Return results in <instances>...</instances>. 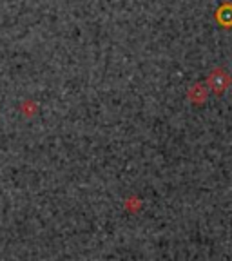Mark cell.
<instances>
[{"label":"cell","mask_w":232,"mask_h":261,"mask_svg":"<svg viewBox=\"0 0 232 261\" xmlns=\"http://www.w3.org/2000/svg\"><path fill=\"white\" fill-rule=\"evenodd\" d=\"M230 84H232L230 73L225 71L223 67H216V69H212L211 74L207 76L209 89H211L212 94H216V96H221V94L230 87Z\"/></svg>","instance_id":"cell-1"},{"label":"cell","mask_w":232,"mask_h":261,"mask_svg":"<svg viewBox=\"0 0 232 261\" xmlns=\"http://www.w3.org/2000/svg\"><path fill=\"white\" fill-rule=\"evenodd\" d=\"M214 20L221 28H232V2H223L214 13Z\"/></svg>","instance_id":"cell-2"},{"label":"cell","mask_w":232,"mask_h":261,"mask_svg":"<svg viewBox=\"0 0 232 261\" xmlns=\"http://www.w3.org/2000/svg\"><path fill=\"white\" fill-rule=\"evenodd\" d=\"M207 96H209V89H205L203 84H194L187 93L189 102L192 106H203L207 102Z\"/></svg>","instance_id":"cell-3"}]
</instances>
